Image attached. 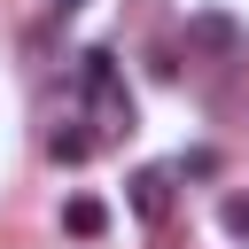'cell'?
<instances>
[{
    "label": "cell",
    "instance_id": "6",
    "mask_svg": "<svg viewBox=\"0 0 249 249\" xmlns=\"http://www.w3.org/2000/svg\"><path fill=\"white\" fill-rule=\"evenodd\" d=\"M210 171H218L210 148H187V156H179V179H210Z\"/></svg>",
    "mask_w": 249,
    "mask_h": 249
},
{
    "label": "cell",
    "instance_id": "2",
    "mask_svg": "<svg viewBox=\"0 0 249 249\" xmlns=\"http://www.w3.org/2000/svg\"><path fill=\"white\" fill-rule=\"evenodd\" d=\"M93 148H101V132H86V124H54V132H47V156H54V163H86Z\"/></svg>",
    "mask_w": 249,
    "mask_h": 249
},
{
    "label": "cell",
    "instance_id": "1",
    "mask_svg": "<svg viewBox=\"0 0 249 249\" xmlns=\"http://www.w3.org/2000/svg\"><path fill=\"white\" fill-rule=\"evenodd\" d=\"M171 179H179L171 163H140V171H132V187H124V202H132L148 226H163V218H171Z\"/></svg>",
    "mask_w": 249,
    "mask_h": 249
},
{
    "label": "cell",
    "instance_id": "5",
    "mask_svg": "<svg viewBox=\"0 0 249 249\" xmlns=\"http://www.w3.org/2000/svg\"><path fill=\"white\" fill-rule=\"evenodd\" d=\"M218 226H226V233L249 249V195H226V202H218Z\"/></svg>",
    "mask_w": 249,
    "mask_h": 249
},
{
    "label": "cell",
    "instance_id": "7",
    "mask_svg": "<svg viewBox=\"0 0 249 249\" xmlns=\"http://www.w3.org/2000/svg\"><path fill=\"white\" fill-rule=\"evenodd\" d=\"M70 8H86V0H54V16H70Z\"/></svg>",
    "mask_w": 249,
    "mask_h": 249
},
{
    "label": "cell",
    "instance_id": "3",
    "mask_svg": "<svg viewBox=\"0 0 249 249\" xmlns=\"http://www.w3.org/2000/svg\"><path fill=\"white\" fill-rule=\"evenodd\" d=\"M62 226H70L78 241H101V233H109V210H101L93 195H70V202H62Z\"/></svg>",
    "mask_w": 249,
    "mask_h": 249
},
{
    "label": "cell",
    "instance_id": "4",
    "mask_svg": "<svg viewBox=\"0 0 249 249\" xmlns=\"http://www.w3.org/2000/svg\"><path fill=\"white\" fill-rule=\"evenodd\" d=\"M187 39H195V47H218V54H233V47H241V31H233L226 16H195V23H187Z\"/></svg>",
    "mask_w": 249,
    "mask_h": 249
}]
</instances>
